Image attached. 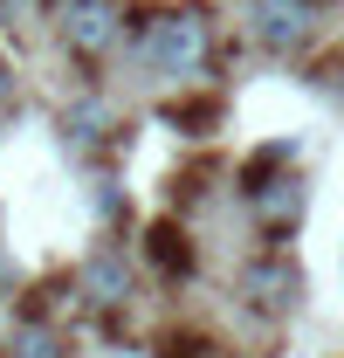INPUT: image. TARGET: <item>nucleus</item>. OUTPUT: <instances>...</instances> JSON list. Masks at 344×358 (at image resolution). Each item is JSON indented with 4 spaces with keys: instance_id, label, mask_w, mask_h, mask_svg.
<instances>
[{
    "instance_id": "3",
    "label": "nucleus",
    "mask_w": 344,
    "mask_h": 358,
    "mask_svg": "<svg viewBox=\"0 0 344 358\" xmlns=\"http://www.w3.org/2000/svg\"><path fill=\"white\" fill-rule=\"evenodd\" d=\"M255 35L275 55H303L317 35V0H255Z\"/></svg>"
},
{
    "instance_id": "6",
    "label": "nucleus",
    "mask_w": 344,
    "mask_h": 358,
    "mask_svg": "<svg viewBox=\"0 0 344 358\" xmlns=\"http://www.w3.org/2000/svg\"><path fill=\"white\" fill-rule=\"evenodd\" d=\"M0 358H69V338L48 324L42 310H28L14 331H7V345H0Z\"/></svg>"
},
{
    "instance_id": "5",
    "label": "nucleus",
    "mask_w": 344,
    "mask_h": 358,
    "mask_svg": "<svg viewBox=\"0 0 344 358\" xmlns=\"http://www.w3.org/2000/svg\"><path fill=\"white\" fill-rule=\"evenodd\" d=\"M241 289L255 296L261 310H289L303 282H296V268H289V255H282V248H268L261 262H248V268H241Z\"/></svg>"
},
{
    "instance_id": "9",
    "label": "nucleus",
    "mask_w": 344,
    "mask_h": 358,
    "mask_svg": "<svg viewBox=\"0 0 344 358\" xmlns=\"http://www.w3.org/2000/svg\"><path fill=\"white\" fill-rule=\"evenodd\" d=\"M200 352H207L200 338H166V358H200Z\"/></svg>"
},
{
    "instance_id": "7",
    "label": "nucleus",
    "mask_w": 344,
    "mask_h": 358,
    "mask_svg": "<svg viewBox=\"0 0 344 358\" xmlns=\"http://www.w3.org/2000/svg\"><path fill=\"white\" fill-rule=\"evenodd\" d=\"M145 255H152V268H159L166 282H179V275H193V234L179 221H159L145 234Z\"/></svg>"
},
{
    "instance_id": "4",
    "label": "nucleus",
    "mask_w": 344,
    "mask_h": 358,
    "mask_svg": "<svg viewBox=\"0 0 344 358\" xmlns=\"http://www.w3.org/2000/svg\"><path fill=\"white\" fill-rule=\"evenodd\" d=\"M248 207H255V221H261V241L282 248L289 227H296V214H303V186L296 179H261L255 193H248Z\"/></svg>"
},
{
    "instance_id": "10",
    "label": "nucleus",
    "mask_w": 344,
    "mask_h": 358,
    "mask_svg": "<svg viewBox=\"0 0 344 358\" xmlns=\"http://www.w3.org/2000/svg\"><path fill=\"white\" fill-rule=\"evenodd\" d=\"M7 96H14V76H7V62H0V103H7Z\"/></svg>"
},
{
    "instance_id": "1",
    "label": "nucleus",
    "mask_w": 344,
    "mask_h": 358,
    "mask_svg": "<svg viewBox=\"0 0 344 358\" xmlns=\"http://www.w3.org/2000/svg\"><path fill=\"white\" fill-rule=\"evenodd\" d=\"M124 55L145 69V76H166V83H186L207 69L214 55V14L207 7H152L124 28Z\"/></svg>"
},
{
    "instance_id": "2",
    "label": "nucleus",
    "mask_w": 344,
    "mask_h": 358,
    "mask_svg": "<svg viewBox=\"0 0 344 358\" xmlns=\"http://www.w3.org/2000/svg\"><path fill=\"white\" fill-rule=\"evenodd\" d=\"M48 28L76 62H103L124 42V0H48Z\"/></svg>"
},
{
    "instance_id": "8",
    "label": "nucleus",
    "mask_w": 344,
    "mask_h": 358,
    "mask_svg": "<svg viewBox=\"0 0 344 358\" xmlns=\"http://www.w3.org/2000/svg\"><path fill=\"white\" fill-rule=\"evenodd\" d=\"M124 289H131L124 248H103V255H96V262L83 268V296L96 303V310H117V303H124Z\"/></svg>"
}]
</instances>
